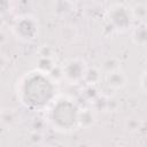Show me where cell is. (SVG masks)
Returning <instances> with one entry per match:
<instances>
[{
    "instance_id": "cell-1",
    "label": "cell",
    "mask_w": 147,
    "mask_h": 147,
    "mask_svg": "<svg viewBox=\"0 0 147 147\" xmlns=\"http://www.w3.org/2000/svg\"><path fill=\"white\" fill-rule=\"evenodd\" d=\"M56 83L39 70L26 74L21 80L18 96L21 102L31 109H41L52 103L56 96Z\"/></svg>"
},
{
    "instance_id": "cell-2",
    "label": "cell",
    "mask_w": 147,
    "mask_h": 147,
    "mask_svg": "<svg viewBox=\"0 0 147 147\" xmlns=\"http://www.w3.org/2000/svg\"><path fill=\"white\" fill-rule=\"evenodd\" d=\"M79 108L77 103L67 96H61L52 101L49 109V122L60 132H68L77 126Z\"/></svg>"
},
{
    "instance_id": "cell-3",
    "label": "cell",
    "mask_w": 147,
    "mask_h": 147,
    "mask_svg": "<svg viewBox=\"0 0 147 147\" xmlns=\"http://www.w3.org/2000/svg\"><path fill=\"white\" fill-rule=\"evenodd\" d=\"M107 18L109 25L118 31H125L132 28L134 21L131 14V9L122 3H115L111 7H109Z\"/></svg>"
},
{
    "instance_id": "cell-4",
    "label": "cell",
    "mask_w": 147,
    "mask_h": 147,
    "mask_svg": "<svg viewBox=\"0 0 147 147\" xmlns=\"http://www.w3.org/2000/svg\"><path fill=\"white\" fill-rule=\"evenodd\" d=\"M13 32L22 41H32L38 37L39 24L34 16L24 15L16 20L13 25Z\"/></svg>"
},
{
    "instance_id": "cell-5",
    "label": "cell",
    "mask_w": 147,
    "mask_h": 147,
    "mask_svg": "<svg viewBox=\"0 0 147 147\" xmlns=\"http://www.w3.org/2000/svg\"><path fill=\"white\" fill-rule=\"evenodd\" d=\"M85 70L86 64L82 59H70L62 65L63 79H65L70 84H77L80 80H83Z\"/></svg>"
},
{
    "instance_id": "cell-6",
    "label": "cell",
    "mask_w": 147,
    "mask_h": 147,
    "mask_svg": "<svg viewBox=\"0 0 147 147\" xmlns=\"http://www.w3.org/2000/svg\"><path fill=\"white\" fill-rule=\"evenodd\" d=\"M105 80H106V84L110 88H113V90H119V88H122V87L125 86V84L127 82V77H126V75L121 69H116V70L106 72Z\"/></svg>"
},
{
    "instance_id": "cell-7",
    "label": "cell",
    "mask_w": 147,
    "mask_h": 147,
    "mask_svg": "<svg viewBox=\"0 0 147 147\" xmlns=\"http://www.w3.org/2000/svg\"><path fill=\"white\" fill-rule=\"evenodd\" d=\"M95 119H96V116H95V113L93 109H88V108L79 109L77 125H79L84 129H87L95 123Z\"/></svg>"
},
{
    "instance_id": "cell-8",
    "label": "cell",
    "mask_w": 147,
    "mask_h": 147,
    "mask_svg": "<svg viewBox=\"0 0 147 147\" xmlns=\"http://www.w3.org/2000/svg\"><path fill=\"white\" fill-rule=\"evenodd\" d=\"M132 40L138 46H145L147 41V32H146V25L144 23L137 25L132 30Z\"/></svg>"
},
{
    "instance_id": "cell-9",
    "label": "cell",
    "mask_w": 147,
    "mask_h": 147,
    "mask_svg": "<svg viewBox=\"0 0 147 147\" xmlns=\"http://www.w3.org/2000/svg\"><path fill=\"white\" fill-rule=\"evenodd\" d=\"M100 79H101V71L98 68H95V67L87 68L86 67V70L83 76V82H85L87 85H94V84L99 83Z\"/></svg>"
},
{
    "instance_id": "cell-10",
    "label": "cell",
    "mask_w": 147,
    "mask_h": 147,
    "mask_svg": "<svg viewBox=\"0 0 147 147\" xmlns=\"http://www.w3.org/2000/svg\"><path fill=\"white\" fill-rule=\"evenodd\" d=\"M55 65L52 56H40L38 60V64H37V70L48 74L51 71V69Z\"/></svg>"
},
{
    "instance_id": "cell-11",
    "label": "cell",
    "mask_w": 147,
    "mask_h": 147,
    "mask_svg": "<svg viewBox=\"0 0 147 147\" xmlns=\"http://www.w3.org/2000/svg\"><path fill=\"white\" fill-rule=\"evenodd\" d=\"M131 14L133 20H145L146 17V6L144 3H137L132 9H131Z\"/></svg>"
},
{
    "instance_id": "cell-12",
    "label": "cell",
    "mask_w": 147,
    "mask_h": 147,
    "mask_svg": "<svg viewBox=\"0 0 147 147\" xmlns=\"http://www.w3.org/2000/svg\"><path fill=\"white\" fill-rule=\"evenodd\" d=\"M102 68H103L105 72H109V71L119 69V61H118L116 57H109V59H107V60L103 62Z\"/></svg>"
},
{
    "instance_id": "cell-13",
    "label": "cell",
    "mask_w": 147,
    "mask_h": 147,
    "mask_svg": "<svg viewBox=\"0 0 147 147\" xmlns=\"http://www.w3.org/2000/svg\"><path fill=\"white\" fill-rule=\"evenodd\" d=\"M52 80H54L55 83L59 82L60 79H63V71H62V67H59V65H54L51 71L47 74Z\"/></svg>"
},
{
    "instance_id": "cell-14",
    "label": "cell",
    "mask_w": 147,
    "mask_h": 147,
    "mask_svg": "<svg viewBox=\"0 0 147 147\" xmlns=\"http://www.w3.org/2000/svg\"><path fill=\"white\" fill-rule=\"evenodd\" d=\"M10 8V1L9 0H0V17L8 13Z\"/></svg>"
},
{
    "instance_id": "cell-15",
    "label": "cell",
    "mask_w": 147,
    "mask_h": 147,
    "mask_svg": "<svg viewBox=\"0 0 147 147\" xmlns=\"http://www.w3.org/2000/svg\"><path fill=\"white\" fill-rule=\"evenodd\" d=\"M6 67H7V59L0 53V72H2Z\"/></svg>"
},
{
    "instance_id": "cell-16",
    "label": "cell",
    "mask_w": 147,
    "mask_h": 147,
    "mask_svg": "<svg viewBox=\"0 0 147 147\" xmlns=\"http://www.w3.org/2000/svg\"><path fill=\"white\" fill-rule=\"evenodd\" d=\"M140 86H141V90L145 92L146 91V71H144L140 77Z\"/></svg>"
},
{
    "instance_id": "cell-17",
    "label": "cell",
    "mask_w": 147,
    "mask_h": 147,
    "mask_svg": "<svg viewBox=\"0 0 147 147\" xmlns=\"http://www.w3.org/2000/svg\"><path fill=\"white\" fill-rule=\"evenodd\" d=\"M2 114V108H1V106H0V115Z\"/></svg>"
}]
</instances>
